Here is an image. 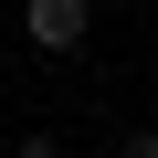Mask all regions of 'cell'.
Wrapping results in <instances>:
<instances>
[{"label":"cell","mask_w":158,"mask_h":158,"mask_svg":"<svg viewBox=\"0 0 158 158\" xmlns=\"http://www.w3.org/2000/svg\"><path fill=\"white\" fill-rule=\"evenodd\" d=\"M95 32V0H21V42L32 53H74Z\"/></svg>","instance_id":"6da1fadb"},{"label":"cell","mask_w":158,"mask_h":158,"mask_svg":"<svg viewBox=\"0 0 158 158\" xmlns=\"http://www.w3.org/2000/svg\"><path fill=\"white\" fill-rule=\"evenodd\" d=\"M116 158H158V127H137V137H127V148H116Z\"/></svg>","instance_id":"3957f363"},{"label":"cell","mask_w":158,"mask_h":158,"mask_svg":"<svg viewBox=\"0 0 158 158\" xmlns=\"http://www.w3.org/2000/svg\"><path fill=\"white\" fill-rule=\"evenodd\" d=\"M11 158H63V137H21V148H11Z\"/></svg>","instance_id":"7a4b0ae2"}]
</instances>
